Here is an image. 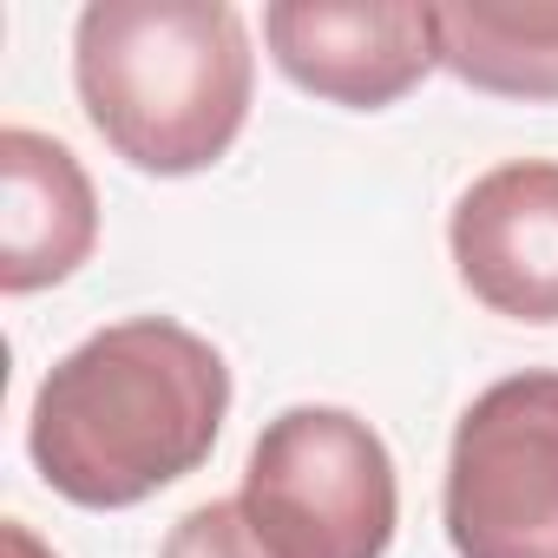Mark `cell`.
Here are the masks:
<instances>
[{"label": "cell", "mask_w": 558, "mask_h": 558, "mask_svg": "<svg viewBox=\"0 0 558 558\" xmlns=\"http://www.w3.org/2000/svg\"><path fill=\"white\" fill-rule=\"evenodd\" d=\"M158 558H276V551L256 538L243 499H204L165 532Z\"/></svg>", "instance_id": "9"}, {"label": "cell", "mask_w": 558, "mask_h": 558, "mask_svg": "<svg viewBox=\"0 0 558 558\" xmlns=\"http://www.w3.org/2000/svg\"><path fill=\"white\" fill-rule=\"evenodd\" d=\"M223 414L230 362L171 316H125L47 368L27 414V453L60 499L125 512L197 473Z\"/></svg>", "instance_id": "1"}, {"label": "cell", "mask_w": 558, "mask_h": 558, "mask_svg": "<svg viewBox=\"0 0 558 558\" xmlns=\"http://www.w3.org/2000/svg\"><path fill=\"white\" fill-rule=\"evenodd\" d=\"M447 250L480 310L532 329L558 323V158L480 171L447 217Z\"/></svg>", "instance_id": "6"}, {"label": "cell", "mask_w": 558, "mask_h": 558, "mask_svg": "<svg viewBox=\"0 0 558 558\" xmlns=\"http://www.w3.org/2000/svg\"><path fill=\"white\" fill-rule=\"evenodd\" d=\"M99 243V197L86 165L34 132L8 125L0 132V290L34 296L53 290L93 256Z\"/></svg>", "instance_id": "7"}, {"label": "cell", "mask_w": 558, "mask_h": 558, "mask_svg": "<svg viewBox=\"0 0 558 558\" xmlns=\"http://www.w3.org/2000/svg\"><path fill=\"white\" fill-rule=\"evenodd\" d=\"M243 512L276 558H381L401 525L388 440L349 408H283L243 460Z\"/></svg>", "instance_id": "3"}, {"label": "cell", "mask_w": 558, "mask_h": 558, "mask_svg": "<svg viewBox=\"0 0 558 558\" xmlns=\"http://www.w3.org/2000/svg\"><path fill=\"white\" fill-rule=\"evenodd\" d=\"M447 545L460 558H558V368L466 401L447 447Z\"/></svg>", "instance_id": "4"}, {"label": "cell", "mask_w": 558, "mask_h": 558, "mask_svg": "<svg viewBox=\"0 0 558 558\" xmlns=\"http://www.w3.org/2000/svg\"><path fill=\"white\" fill-rule=\"evenodd\" d=\"M73 86L132 171L197 178L250 125V27L223 0H93L73 27Z\"/></svg>", "instance_id": "2"}, {"label": "cell", "mask_w": 558, "mask_h": 558, "mask_svg": "<svg viewBox=\"0 0 558 558\" xmlns=\"http://www.w3.org/2000/svg\"><path fill=\"white\" fill-rule=\"evenodd\" d=\"M263 40L290 86L349 112H381L440 66V14L421 0H276Z\"/></svg>", "instance_id": "5"}, {"label": "cell", "mask_w": 558, "mask_h": 558, "mask_svg": "<svg viewBox=\"0 0 558 558\" xmlns=\"http://www.w3.org/2000/svg\"><path fill=\"white\" fill-rule=\"evenodd\" d=\"M440 14V66L493 99L558 106V8H486L453 0Z\"/></svg>", "instance_id": "8"}, {"label": "cell", "mask_w": 558, "mask_h": 558, "mask_svg": "<svg viewBox=\"0 0 558 558\" xmlns=\"http://www.w3.org/2000/svg\"><path fill=\"white\" fill-rule=\"evenodd\" d=\"M8 558H53V551H47V545H40L21 519H8Z\"/></svg>", "instance_id": "10"}]
</instances>
